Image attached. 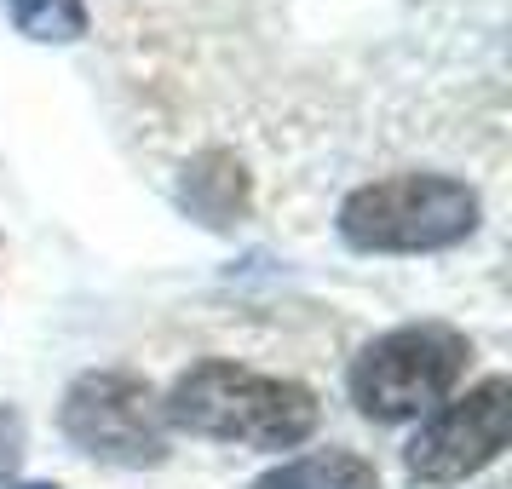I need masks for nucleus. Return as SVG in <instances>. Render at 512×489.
Here are the masks:
<instances>
[{
  "instance_id": "f257e3e1",
  "label": "nucleus",
  "mask_w": 512,
  "mask_h": 489,
  "mask_svg": "<svg viewBox=\"0 0 512 489\" xmlns=\"http://www.w3.org/2000/svg\"><path fill=\"white\" fill-rule=\"evenodd\" d=\"M162 420L173 432L213 443H242V449H300L317 432V397L300 380L242 369L231 357H202L190 363L173 392L162 397Z\"/></svg>"
},
{
  "instance_id": "f03ea898",
  "label": "nucleus",
  "mask_w": 512,
  "mask_h": 489,
  "mask_svg": "<svg viewBox=\"0 0 512 489\" xmlns=\"http://www.w3.org/2000/svg\"><path fill=\"white\" fill-rule=\"evenodd\" d=\"M484 202L449 173H392L340 202V236L357 254H438L478 231Z\"/></svg>"
},
{
  "instance_id": "7ed1b4c3",
  "label": "nucleus",
  "mask_w": 512,
  "mask_h": 489,
  "mask_svg": "<svg viewBox=\"0 0 512 489\" xmlns=\"http://www.w3.org/2000/svg\"><path fill=\"white\" fill-rule=\"evenodd\" d=\"M472 363V340L449 323H403L374 334L369 346L351 357V403L380 426L397 420H426L438 403L455 397Z\"/></svg>"
},
{
  "instance_id": "20e7f679",
  "label": "nucleus",
  "mask_w": 512,
  "mask_h": 489,
  "mask_svg": "<svg viewBox=\"0 0 512 489\" xmlns=\"http://www.w3.org/2000/svg\"><path fill=\"white\" fill-rule=\"evenodd\" d=\"M64 438L93 455L104 466H162L167 461V420H162V397L144 374L127 369H93L81 374L64 409H58Z\"/></svg>"
},
{
  "instance_id": "39448f33",
  "label": "nucleus",
  "mask_w": 512,
  "mask_h": 489,
  "mask_svg": "<svg viewBox=\"0 0 512 489\" xmlns=\"http://www.w3.org/2000/svg\"><path fill=\"white\" fill-rule=\"evenodd\" d=\"M512 426V386L507 374L478 380L466 397H449L420 420V432L403 449V466L415 484H466L489 461H501Z\"/></svg>"
},
{
  "instance_id": "423d86ee",
  "label": "nucleus",
  "mask_w": 512,
  "mask_h": 489,
  "mask_svg": "<svg viewBox=\"0 0 512 489\" xmlns=\"http://www.w3.org/2000/svg\"><path fill=\"white\" fill-rule=\"evenodd\" d=\"M248 489H380V472L351 449H317V455H294L259 472Z\"/></svg>"
},
{
  "instance_id": "0eeeda50",
  "label": "nucleus",
  "mask_w": 512,
  "mask_h": 489,
  "mask_svg": "<svg viewBox=\"0 0 512 489\" xmlns=\"http://www.w3.org/2000/svg\"><path fill=\"white\" fill-rule=\"evenodd\" d=\"M242 202H248V173H242V162L225 156V150H208V156L185 173V208L196 213V219L231 225Z\"/></svg>"
},
{
  "instance_id": "6e6552de",
  "label": "nucleus",
  "mask_w": 512,
  "mask_h": 489,
  "mask_svg": "<svg viewBox=\"0 0 512 489\" xmlns=\"http://www.w3.org/2000/svg\"><path fill=\"white\" fill-rule=\"evenodd\" d=\"M0 12L12 18L18 35L41 41V47H70L87 35V0H0Z\"/></svg>"
},
{
  "instance_id": "1a4fd4ad",
  "label": "nucleus",
  "mask_w": 512,
  "mask_h": 489,
  "mask_svg": "<svg viewBox=\"0 0 512 489\" xmlns=\"http://www.w3.org/2000/svg\"><path fill=\"white\" fill-rule=\"evenodd\" d=\"M18 466H24V409H0V489H18Z\"/></svg>"
},
{
  "instance_id": "9d476101",
  "label": "nucleus",
  "mask_w": 512,
  "mask_h": 489,
  "mask_svg": "<svg viewBox=\"0 0 512 489\" xmlns=\"http://www.w3.org/2000/svg\"><path fill=\"white\" fill-rule=\"evenodd\" d=\"M24 489H58V484H24Z\"/></svg>"
}]
</instances>
